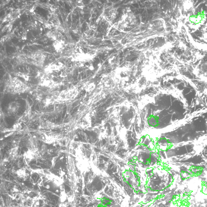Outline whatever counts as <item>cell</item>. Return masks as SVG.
Returning a JSON list of instances; mask_svg holds the SVG:
<instances>
[{
    "mask_svg": "<svg viewBox=\"0 0 207 207\" xmlns=\"http://www.w3.org/2000/svg\"><path fill=\"white\" fill-rule=\"evenodd\" d=\"M53 45L57 52H61L64 49V42L62 40H56L53 43Z\"/></svg>",
    "mask_w": 207,
    "mask_h": 207,
    "instance_id": "cell-6",
    "label": "cell"
},
{
    "mask_svg": "<svg viewBox=\"0 0 207 207\" xmlns=\"http://www.w3.org/2000/svg\"><path fill=\"white\" fill-rule=\"evenodd\" d=\"M19 104L16 102H13L9 104L8 106V110L10 112L13 113L17 112L19 109Z\"/></svg>",
    "mask_w": 207,
    "mask_h": 207,
    "instance_id": "cell-7",
    "label": "cell"
},
{
    "mask_svg": "<svg viewBox=\"0 0 207 207\" xmlns=\"http://www.w3.org/2000/svg\"><path fill=\"white\" fill-rule=\"evenodd\" d=\"M196 72L197 77L207 82V62L200 64L196 69Z\"/></svg>",
    "mask_w": 207,
    "mask_h": 207,
    "instance_id": "cell-3",
    "label": "cell"
},
{
    "mask_svg": "<svg viewBox=\"0 0 207 207\" xmlns=\"http://www.w3.org/2000/svg\"><path fill=\"white\" fill-rule=\"evenodd\" d=\"M78 91L76 89L72 88L62 91L56 95V102H64L73 100L78 95Z\"/></svg>",
    "mask_w": 207,
    "mask_h": 207,
    "instance_id": "cell-2",
    "label": "cell"
},
{
    "mask_svg": "<svg viewBox=\"0 0 207 207\" xmlns=\"http://www.w3.org/2000/svg\"><path fill=\"white\" fill-rule=\"evenodd\" d=\"M21 125L19 124H16L13 127L16 130H19L20 128H21Z\"/></svg>",
    "mask_w": 207,
    "mask_h": 207,
    "instance_id": "cell-9",
    "label": "cell"
},
{
    "mask_svg": "<svg viewBox=\"0 0 207 207\" xmlns=\"http://www.w3.org/2000/svg\"><path fill=\"white\" fill-rule=\"evenodd\" d=\"M60 138V135L58 134H45L42 138V140L46 143L52 144L56 142Z\"/></svg>",
    "mask_w": 207,
    "mask_h": 207,
    "instance_id": "cell-4",
    "label": "cell"
},
{
    "mask_svg": "<svg viewBox=\"0 0 207 207\" xmlns=\"http://www.w3.org/2000/svg\"><path fill=\"white\" fill-rule=\"evenodd\" d=\"M7 91L11 93H24L29 90V87L18 78L12 79L7 87Z\"/></svg>",
    "mask_w": 207,
    "mask_h": 207,
    "instance_id": "cell-1",
    "label": "cell"
},
{
    "mask_svg": "<svg viewBox=\"0 0 207 207\" xmlns=\"http://www.w3.org/2000/svg\"><path fill=\"white\" fill-rule=\"evenodd\" d=\"M18 147H14L12 148L9 153V155L10 157L12 158L16 157L18 153Z\"/></svg>",
    "mask_w": 207,
    "mask_h": 207,
    "instance_id": "cell-8",
    "label": "cell"
},
{
    "mask_svg": "<svg viewBox=\"0 0 207 207\" xmlns=\"http://www.w3.org/2000/svg\"><path fill=\"white\" fill-rule=\"evenodd\" d=\"M35 155L36 154L35 151L32 150H29L24 153V158L26 161L29 162L35 158Z\"/></svg>",
    "mask_w": 207,
    "mask_h": 207,
    "instance_id": "cell-5",
    "label": "cell"
}]
</instances>
